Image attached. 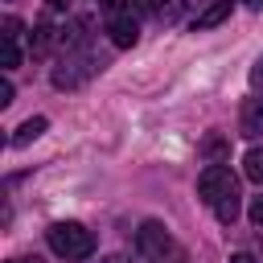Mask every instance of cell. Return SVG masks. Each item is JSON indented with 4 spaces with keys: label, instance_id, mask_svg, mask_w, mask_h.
Instances as JSON below:
<instances>
[{
    "label": "cell",
    "instance_id": "6da1fadb",
    "mask_svg": "<svg viewBox=\"0 0 263 263\" xmlns=\"http://www.w3.org/2000/svg\"><path fill=\"white\" fill-rule=\"evenodd\" d=\"M45 238H49V251H53L58 259L78 263V259H90V255H95V234H90L82 222H53Z\"/></svg>",
    "mask_w": 263,
    "mask_h": 263
},
{
    "label": "cell",
    "instance_id": "7a4b0ae2",
    "mask_svg": "<svg viewBox=\"0 0 263 263\" xmlns=\"http://www.w3.org/2000/svg\"><path fill=\"white\" fill-rule=\"evenodd\" d=\"M197 193H201V201H222V197H230V193H238V177L226 168V164H205V173L197 177Z\"/></svg>",
    "mask_w": 263,
    "mask_h": 263
},
{
    "label": "cell",
    "instance_id": "3957f363",
    "mask_svg": "<svg viewBox=\"0 0 263 263\" xmlns=\"http://www.w3.org/2000/svg\"><path fill=\"white\" fill-rule=\"evenodd\" d=\"M90 74H95V62H90L82 49H74V53H66V58L53 66V86H58V90H74V86H82Z\"/></svg>",
    "mask_w": 263,
    "mask_h": 263
},
{
    "label": "cell",
    "instance_id": "277c9868",
    "mask_svg": "<svg viewBox=\"0 0 263 263\" xmlns=\"http://www.w3.org/2000/svg\"><path fill=\"white\" fill-rule=\"evenodd\" d=\"M136 242H140V251L152 255V259H164L168 251H177V247H173V234H168L160 222H144L140 234H136Z\"/></svg>",
    "mask_w": 263,
    "mask_h": 263
},
{
    "label": "cell",
    "instance_id": "5b68a950",
    "mask_svg": "<svg viewBox=\"0 0 263 263\" xmlns=\"http://www.w3.org/2000/svg\"><path fill=\"white\" fill-rule=\"evenodd\" d=\"M107 33H111V41L119 45V49H132L136 41H140V21L132 16V8L127 12H119V16H111V25H107Z\"/></svg>",
    "mask_w": 263,
    "mask_h": 263
},
{
    "label": "cell",
    "instance_id": "8992f818",
    "mask_svg": "<svg viewBox=\"0 0 263 263\" xmlns=\"http://www.w3.org/2000/svg\"><path fill=\"white\" fill-rule=\"evenodd\" d=\"M238 123H242V136H259L263 132V99H247Z\"/></svg>",
    "mask_w": 263,
    "mask_h": 263
},
{
    "label": "cell",
    "instance_id": "52a82bcc",
    "mask_svg": "<svg viewBox=\"0 0 263 263\" xmlns=\"http://www.w3.org/2000/svg\"><path fill=\"white\" fill-rule=\"evenodd\" d=\"M230 8H234V0H214V4L193 21V29H218V25L230 16Z\"/></svg>",
    "mask_w": 263,
    "mask_h": 263
},
{
    "label": "cell",
    "instance_id": "ba28073f",
    "mask_svg": "<svg viewBox=\"0 0 263 263\" xmlns=\"http://www.w3.org/2000/svg\"><path fill=\"white\" fill-rule=\"evenodd\" d=\"M45 127H49V119H45V115H33V119H25V123L16 127V136H12V148H25V144H29V140H37Z\"/></svg>",
    "mask_w": 263,
    "mask_h": 263
},
{
    "label": "cell",
    "instance_id": "9c48e42d",
    "mask_svg": "<svg viewBox=\"0 0 263 263\" xmlns=\"http://www.w3.org/2000/svg\"><path fill=\"white\" fill-rule=\"evenodd\" d=\"M242 168H247V177H251L255 185H263V148H251V152L242 156Z\"/></svg>",
    "mask_w": 263,
    "mask_h": 263
},
{
    "label": "cell",
    "instance_id": "30bf717a",
    "mask_svg": "<svg viewBox=\"0 0 263 263\" xmlns=\"http://www.w3.org/2000/svg\"><path fill=\"white\" fill-rule=\"evenodd\" d=\"M0 66H4V70H16V66H21V49H16L12 37H0Z\"/></svg>",
    "mask_w": 263,
    "mask_h": 263
},
{
    "label": "cell",
    "instance_id": "8fae6325",
    "mask_svg": "<svg viewBox=\"0 0 263 263\" xmlns=\"http://www.w3.org/2000/svg\"><path fill=\"white\" fill-rule=\"evenodd\" d=\"M214 214H218V222H234L238 218V193H230V197H222V201H214Z\"/></svg>",
    "mask_w": 263,
    "mask_h": 263
},
{
    "label": "cell",
    "instance_id": "7c38bea8",
    "mask_svg": "<svg viewBox=\"0 0 263 263\" xmlns=\"http://www.w3.org/2000/svg\"><path fill=\"white\" fill-rule=\"evenodd\" d=\"M201 152L214 156V164H218V156L226 152V140H222V136H205V140H201Z\"/></svg>",
    "mask_w": 263,
    "mask_h": 263
},
{
    "label": "cell",
    "instance_id": "4fadbf2b",
    "mask_svg": "<svg viewBox=\"0 0 263 263\" xmlns=\"http://www.w3.org/2000/svg\"><path fill=\"white\" fill-rule=\"evenodd\" d=\"M49 41H53L49 25H37V33H33V53H45V49H49Z\"/></svg>",
    "mask_w": 263,
    "mask_h": 263
},
{
    "label": "cell",
    "instance_id": "5bb4252c",
    "mask_svg": "<svg viewBox=\"0 0 263 263\" xmlns=\"http://www.w3.org/2000/svg\"><path fill=\"white\" fill-rule=\"evenodd\" d=\"M99 8H103L107 16H119V12H127V4H123V0H99Z\"/></svg>",
    "mask_w": 263,
    "mask_h": 263
},
{
    "label": "cell",
    "instance_id": "9a60e30c",
    "mask_svg": "<svg viewBox=\"0 0 263 263\" xmlns=\"http://www.w3.org/2000/svg\"><path fill=\"white\" fill-rule=\"evenodd\" d=\"M16 33H21V21H16V16H4V33H0V37H12V41H16Z\"/></svg>",
    "mask_w": 263,
    "mask_h": 263
},
{
    "label": "cell",
    "instance_id": "2e32d148",
    "mask_svg": "<svg viewBox=\"0 0 263 263\" xmlns=\"http://www.w3.org/2000/svg\"><path fill=\"white\" fill-rule=\"evenodd\" d=\"M247 214H251V222H255V226H263V197H255Z\"/></svg>",
    "mask_w": 263,
    "mask_h": 263
},
{
    "label": "cell",
    "instance_id": "e0dca14e",
    "mask_svg": "<svg viewBox=\"0 0 263 263\" xmlns=\"http://www.w3.org/2000/svg\"><path fill=\"white\" fill-rule=\"evenodd\" d=\"M132 8H136V12H156L160 0H132Z\"/></svg>",
    "mask_w": 263,
    "mask_h": 263
},
{
    "label": "cell",
    "instance_id": "ac0fdd59",
    "mask_svg": "<svg viewBox=\"0 0 263 263\" xmlns=\"http://www.w3.org/2000/svg\"><path fill=\"white\" fill-rule=\"evenodd\" d=\"M8 103H12V82L4 78V82H0V107H8Z\"/></svg>",
    "mask_w": 263,
    "mask_h": 263
},
{
    "label": "cell",
    "instance_id": "d6986e66",
    "mask_svg": "<svg viewBox=\"0 0 263 263\" xmlns=\"http://www.w3.org/2000/svg\"><path fill=\"white\" fill-rule=\"evenodd\" d=\"M251 82H255V86L263 82V58H259V62H255V70H251Z\"/></svg>",
    "mask_w": 263,
    "mask_h": 263
},
{
    "label": "cell",
    "instance_id": "ffe728a7",
    "mask_svg": "<svg viewBox=\"0 0 263 263\" xmlns=\"http://www.w3.org/2000/svg\"><path fill=\"white\" fill-rule=\"evenodd\" d=\"M230 263H255V259H251L247 251H238V255H230Z\"/></svg>",
    "mask_w": 263,
    "mask_h": 263
},
{
    "label": "cell",
    "instance_id": "44dd1931",
    "mask_svg": "<svg viewBox=\"0 0 263 263\" xmlns=\"http://www.w3.org/2000/svg\"><path fill=\"white\" fill-rule=\"evenodd\" d=\"M247 8H255V12H263V0H242Z\"/></svg>",
    "mask_w": 263,
    "mask_h": 263
},
{
    "label": "cell",
    "instance_id": "7402d4cb",
    "mask_svg": "<svg viewBox=\"0 0 263 263\" xmlns=\"http://www.w3.org/2000/svg\"><path fill=\"white\" fill-rule=\"evenodd\" d=\"M16 263H41V259H16Z\"/></svg>",
    "mask_w": 263,
    "mask_h": 263
},
{
    "label": "cell",
    "instance_id": "603a6c76",
    "mask_svg": "<svg viewBox=\"0 0 263 263\" xmlns=\"http://www.w3.org/2000/svg\"><path fill=\"white\" fill-rule=\"evenodd\" d=\"M107 263H123V259H107Z\"/></svg>",
    "mask_w": 263,
    "mask_h": 263
}]
</instances>
